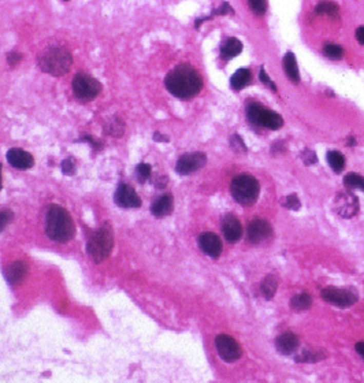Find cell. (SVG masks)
Instances as JSON below:
<instances>
[{"label": "cell", "instance_id": "6da1fadb", "mask_svg": "<svg viewBox=\"0 0 364 383\" xmlns=\"http://www.w3.org/2000/svg\"><path fill=\"white\" fill-rule=\"evenodd\" d=\"M166 89L181 100H190L200 93L203 88V77L190 65H178L170 70L164 78Z\"/></svg>", "mask_w": 364, "mask_h": 383}, {"label": "cell", "instance_id": "7a4b0ae2", "mask_svg": "<svg viewBox=\"0 0 364 383\" xmlns=\"http://www.w3.org/2000/svg\"><path fill=\"white\" fill-rule=\"evenodd\" d=\"M45 233L49 240L66 244L74 237L75 227L69 211L62 205L52 204L45 212Z\"/></svg>", "mask_w": 364, "mask_h": 383}, {"label": "cell", "instance_id": "3957f363", "mask_svg": "<svg viewBox=\"0 0 364 383\" xmlns=\"http://www.w3.org/2000/svg\"><path fill=\"white\" fill-rule=\"evenodd\" d=\"M73 65L71 53L63 47H48L39 55V67L44 73L51 74L53 77H61L69 73Z\"/></svg>", "mask_w": 364, "mask_h": 383}, {"label": "cell", "instance_id": "277c9868", "mask_svg": "<svg viewBox=\"0 0 364 383\" xmlns=\"http://www.w3.org/2000/svg\"><path fill=\"white\" fill-rule=\"evenodd\" d=\"M114 246V233L110 223H104L98 232H94L88 240L86 252L94 263H102L111 255Z\"/></svg>", "mask_w": 364, "mask_h": 383}, {"label": "cell", "instance_id": "5b68a950", "mask_svg": "<svg viewBox=\"0 0 364 383\" xmlns=\"http://www.w3.org/2000/svg\"><path fill=\"white\" fill-rule=\"evenodd\" d=\"M230 192H232L233 199L238 204L252 205L258 200L260 185L254 176H251L248 173H242L233 178L230 184Z\"/></svg>", "mask_w": 364, "mask_h": 383}, {"label": "cell", "instance_id": "8992f818", "mask_svg": "<svg viewBox=\"0 0 364 383\" xmlns=\"http://www.w3.org/2000/svg\"><path fill=\"white\" fill-rule=\"evenodd\" d=\"M246 118L255 126L266 127L270 130H278L283 125V118L281 115L259 103H251L246 107Z\"/></svg>", "mask_w": 364, "mask_h": 383}, {"label": "cell", "instance_id": "52a82bcc", "mask_svg": "<svg viewBox=\"0 0 364 383\" xmlns=\"http://www.w3.org/2000/svg\"><path fill=\"white\" fill-rule=\"evenodd\" d=\"M71 86H73L74 96L82 103L92 102L102 92V84L86 73L75 74L71 81Z\"/></svg>", "mask_w": 364, "mask_h": 383}, {"label": "cell", "instance_id": "ba28073f", "mask_svg": "<svg viewBox=\"0 0 364 383\" xmlns=\"http://www.w3.org/2000/svg\"><path fill=\"white\" fill-rule=\"evenodd\" d=\"M215 348L218 355L221 356L222 360L227 363H233L242 356V349L240 343L227 334H219L215 338Z\"/></svg>", "mask_w": 364, "mask_h": 383}, {"label": "cell", "instance_id": "9c48e42d", "mask_svg": "<svg viewBox=\"0 0 364 383\" xmlns=\"http://www.w3.org/2000/svg\"><path fill=\"white\" fill-rule=\"evenodd\" d=\"M324 301L338 308H348L357 301L356 292L352 289H338V288H326L320 292Z\"/></svg>", "mask_w": 364, "mask_h": 383}, {"label": "cell", "instance_id": "30bf717a", "mask_svg": "<svg viewBox=\"0 0 364 383\" xmlns=\"http://www.w3.org/2000/svg\"><path fill=\"white\" fill-rule=\"evenodd\" d=\"M271 234H273L271 224L262 218H255L252 222H250L246 228V241L252 245H259L263 241L269 240Z\"/></svg>", "mask_w": 364, "mask_h": 383}, {"label": "cell", "instance_id": "8fae6325", "mask_svg": "<svg viewBox=\"0 0 364 383\" xmlns=\"http://www.w3.org/2000/svg\"><path fill=\"white\" fill-rule=\"evenodd\" d=\"M334 209L342 218H352L359 212V200L351 192H341L334 200Z\"/></svg>", "mask_w": 364, "mask_h": 383}, {"label": "cell", "instance_id": "7c38bea8", "mask_svg": "<svg viewBox=\"0 0 364 383\" xmlns=\"http://www.w3.org/2000/svg\"><path fill=\"white\" fill-rule=\"evenodd\" d=\"M205 163H207V156L203 152H192L181 156L176 164V170L181 176H188L190 173L204 167Z\"/></svg>", "mask_w": 364, "mask_h": 383}, {"label": "cell", "instance_id": "4fadbf2b", "mask_svg": "<svg viewBox=\"0 0 364 383\" xmlns=\"http://www.w3.org/2000/svg\"><path fill=\"white\" fill-rule=\"evenodd\" d=\"M115 204L121 208L129 209V208H139L141 205V200H140L137 192L135 188H131L127 184H119L117 192L114 195Z\"/></svg>", "mask_w": 364, "mask_h": 383}, {"label": "cell", "instance_id": "5bb4252c", "mask_svg": "<svg viewBox=\"0 0 364 383\" xmlns=\"http://www.w3.org/2000/svg\"><path fill=\"white\" fill-rule=\"evenodd\" d=\"M197 244L207 256L213 257V259H217V257L221 256L223 246H222L221 238L215 233H201L199 238H197Z\"/></svg>", "mask_w": 364, "mask_h": 383}, {"label": "cell", "instance_id": "9a60e30c", "mask_svg": "<svg viewBox=\"0 0 364 383\" xmlns=\"http://www.w3.org/2000/svg\"><path fill=\"white\" fill-rule=\"evenodd\" d=\"M222 232L223 236L230 244L237 242L242 237V226L240 223V220L237 219V216L233 214H227L223 216L222 219Z\"/></svg>", "mask_w": 364, "mask_h": 383}, {"label": "cell", "instance_id": "2e32d148", "mask_svg": "<svg viewBox=\"0 0 364 383\" xmlns=\"http://www.w3.org/2000/svg\"><path fill=\"white\" fill-rule=\"evenodd\" d=\"M7 160L12 167L18 170H28V168H32L34 164L33 156L21 148H11L7 152Z\"/></svg>", "mask_w": 364, "mask_h": 383}, {"label": "cell", "instance_id": "e0dca14e", "mask_svg": "<svg viewBox=\"0 0 364 383\" xmlns=\"http://www.w3.org/2000/svg\"><path fill=\"white\" fill-rule=\"evenodd\" d=\"M300 345L299 337L293 333H283L275 339V348L281 355H292Z\"/></svg>", "mask_w": 364, "mask_h": 383}, {"label": "cell", "instance_id": "ac0fdd59", "mask_svg": "<svg viewBox=\"0 0 364 383\" xmlns=\"http://www.w3.org/2000/svg\"><path fill=\"white\" fill-rule=\"evenodd\" d=\"M26 273H28V267L25 264V261L16 260L6 267V270H4V277H6L8 283H11V285H18V283L24 279Z\"/></svg>", "mask_w": 364, "mask_h": 383}, {"label": "cell", "instance_id": "d6986e66", "mask_svg": "<svg viewBox=\"0 0 364 383\" xmlns=\"http://www.w3.org/2000/svg\"><path fill=\"white\" fill-rule=\"evenodd\" d=\"M173 211V196L170 193H166V195L159 196L158 199L152 203L151 205V212L152 215L158 216H166L170 215Z\"/></svg>", "mask_w": 364, "mask_h": 383}, {"label": "cell", "instance_id": "ffe728a7", "mask_svg": "<svg viewBox=\"0 0 364 383\" xmlns=\"http://www.w3.org/2000/svg\"><path fill=\"white\" fill-rule=\"evenodd\" d=\"M242 51V43L236 37H229L221 47V58L225 61L233 59Z\"/></svg>", "mask_w": 364, "mask_h": 383}, {"label": "cell", "instance_id": "44dd1931", "mask_svg": "<svg viewBox=\"0 0 364 383\" xmlns=\"http://www.w3.org/2000/svg\"><path fill=\"white\" fill-rule=\"evenodd\" d=\"M282 65H283V70H285L286 77L289 78L293 84H299L300 73H299V67H297V61H296L295 53L286 52V55L283 56Z\"/></svg>", "mask_w": 364, "mask_h": 383}, {"label": "cell", "instance_id": "7402d4cb", "mask_svg": "<svg viewBox=\"0 0 364 383\" xmlns=\"http://www.w3.org/2000/svg\"><path fill=\"white\" fill-rule=\"evenodd\" d=\"M252 81V73L248 69H240L230 78V85L236 90L244 89L246 85H250Z\"/></svg>", "mask_w": 364, "mask_h": 383}, {"label": "cell", "instance_id": "603a6c76", "mask_svg": "<svg viewBox=\"0 0 364 383\" xmlns=\"http://www.w3.org/2000/svg\"><path fill=\"white\" fill-rule=\"evenodd\" d=\"M104 131L106 135L111 136V137H122L123 131H125V123L119 117H112V118L107 119V122L104 123Z\"/></svg>", "mask_w": 364, "mask_h": 383}, {"label": "cell", "instance_id": "cb8c5ba5", "mask_svg": "<svg viewBox=\"0 0 364 383\" xmlns=\"http://www.w3.org/2000/svg\"><path fill=\"white\" fill-rule=\"evenodd\" d=\"M277 288H278V278H277L275 274H269V275L263 279L262 285H260L263 296H264L267 300H271V298L274 297L275 292H277Z\"/></svg>", "mask_w": 364, "mask_h": 383}, {"label": "cell", "instance_id": "d4e9b609", "mask_svg": "<svg viewBox=\"0 0 364 383\" xmlns=\"http://www.w3.org/2000/svg\"><path fill=\"white\" fill-rule=\"evenodd\" d=\"M315 12L318 15H326L329 18L337 20L340 16V7L334 2H322L315 7Z\"/></svg>", "mask_w": 364, "mask_h": 383}, {"label": "cell", "instance_id": "484cf974", "mask_svg": "<svg viewBox=\"0 0 364 383\" xmlns=\"http://www.w3.org/2000/svg\"><path fill=\"white\" fill-rule=\"evenodd\" d=\"M312 305V297L308 293H301L293 296L291 300V307L293 311L310 310Z\"/></svg>", "mask_w": 364, "mask_h": 383}, {"label": "cell", "instance_id": "4316f807", "mask_svg": "<svg viewBox=\"0 0 364 383\" xmlns=\"http://www.w3.org/2000/svg\"><path fill=\"white\" fill-rule=\"evenodd\" d=\"M326 158H328L329 166L333 168L334 173H341L345 168V158L338 151H329Z\"/></svg>", "mask_w": 364, "mask_h": 383}, {"label": "cell", "instance_id": "83f0119b", "mask_svg": "<svg viewBox=\"0 0 364 383\" xmlns=\"http://www.w3.org/2000/svg\"><path fill=\"white\" fill-rule=\"evenodd\" d=\"M344 48L337 44L328 43V44L323 47V55L328 58V59H332V61H340V59L344 58Z\"/></svg>", "mask_w": 364, "mask_h": 383}, {"label": "cell", "instance_id": "f1b7e54d", "mask_svg": "<svg viewBox=\"0 0 364 383\" xmlns=\"http://www.w3.org/2000/svg\"><path fill=\"white\" fill-rule=\"evenodd\" d=\"M344 185L349 189H360L364 192V178L357 173H349L344 177Z\"/></svg>", "mask_w": 364, "mask_h": 383}, {"label": "cell", "instance_id": "f546056e", "mask_svg": "<svg viewBox=\"0 0 364 383\" xmlns=\"http://www.w3.org/2000/svg\"><path fill=\"white\" fill-rule=\"evenodd\" d=\"M326 356L324 355H320V351H308V349H304L303 352H301V355L297 356L296 357V360H299V361H307V363H315V361H319V360L324 359Z\"/></svg>", "mask_w": 364, "mask_h": 383}, {"label": "cell", "instance_id": "4dcf8cb0", "mask_svg": "<svg viewBox=\"0 0 364 383\" xmlns=\"http://www.w3.org/2000/svg\"><path fill=\"white\" fill-rule=\"evenodd\" d=\"M152 168L149 164L147 163H140L137 167H136V178L139 181L140 184H144V182H147L149 180V177H151Z\"/></svg>", "mask_w": 364, "mask_h": 383}, {"label": "cell", "instance_id": "1f68e13d", "mask_svg": "<svg viewBox=\"0 0 364 383\" xmlns=\"http://www.w3.org/2000/svg\"><path fill=\"white\" fill-rule=\"evenodd\" d=\"M248 6L256 15H263L267 10V0H248Z\"/></svg>", "mask_w": 364, "mask_h": 383}, {"label": "cell", "instance_id": "d6a6232c", "mask_svg": "<svg viewBox=\"0 0 364 383\" xmlns=\"http://www.w3.org/2000/svg\"><path fill=\"white\" fill-rule=\"evenodd\" d=\"M282 204H283V207H286L288 209H292V211H299L300 207H301V203H300L297 195L286 196L285 200L282 201Z\"/></svg>", "mask_w": 364, "mask_h": 383}, {"label": "cell", "instance_id": "836d02e7", "mask_svg": "<svg viewBox=\"0 0 364 383\" xmlns=\"http://www.w3.org/2000/svg\"><path fill=\"white\" fill-rule=\"evenodd\" d=\"M230 147L233 148L234 151L237 154H241V152H246V147L242 139L238 135H234L230 137Z\"/></svg>", "mask_w": 364, "mask_h": 383}, {"label": "cell", "instance_id": "e575fe53", "mask_svg": "<svg viewBox=\"0 0 364 383\" xmlns=\"http://www.w3.org/2000/svg\"><path fill=\"white\" fill-rule=\"evenodd\" d=\"M62 171L66 176H71L75 171V163H74L73 158H67L62 162Z\"/></svg>", "mask_w": 364, "mask_h": 383}, {"label": "cell", "instance_id": "d590c367", "mask_svg": "<svg viewBox=\"0 0 364 383\" xmlns=\"http://www.w3.org/2000/svg\"><path fill=\"white\" fill-rule=\"evenodd\" d=\"M227 14H232V15H233L234 10L229 3H226V2H225V3H222L221 7L217 8V10H214L211 18H213V16H215V15H227Z\"/></svg>", "mask_w": 364, "mask_h": 383}, {"label": "cell", "instance_id": "8d00e7d4", "mask_svg": "<svg viewBox=\"0 0 364 383\" xmlns=\"http://www.w3.org/2000/svg\"><path fill=\"white\" fill-rule=\"evenodd\" d=\"M259 78H260V81L263 82V84H266V85L270 86V89L271 90H277V86H275V84L270 80V77H269V74L266 73V70H264V67H262L260 69V71H259Z\"/></svg>", "mask_w": 364, "mask_h": 383}, {"label": "cell", "instance_id": "74e56055", "mask_svg": "<svg viewBox=\"0 0 364 383\" xmlns=\"http://www.w3.org/2000/svg\"><path fill=\"white\" fill-rule=\"evenodd\" d=\"M301 158H303L304 163L307 164V166H312V164L316 163V155L315 152L310 151V149H305V151L301 154Z\"/></svg>", "mask_w": 364, "mask_h": 383}, {"label": "cell", "instance_id": "f35d334b", "mask_svg": "<svg viewBox=\"0 0 364 383\" xmlns=\"http://www.w3.org/2000/svg\"><path fill=\"white\" fill-rule=\"evenodd\" d=\"M12 218H14V214H12L11 211H2V215H0V222H2V230H4L8 223H11Z\"/></svg>", "mask_w": 364, "mask_h": 383}, {"label": "cell", "instance_id": "ab89813d", "mask_svg": "<svg viewBox=\"0 0 364 383\" xmlns=\"http://www.w3.org/2000/svg\"><path fill=\"white\" fill-rule=\"evenodd\" d=\"M82 140H85V141H89V144L92 145V147H93V149H98V151H99V149H102L103 145H102V143L99 141V140L92 139L90 136H86V137H84Z\"/></svg>", "mask_w": 364, "mask_h": 383}, {"label": "cell", "instance_id": "60d3db41", "mask_svg": "<svg viewBox=\"0 0 364 383\" xmlns=\"http://www.w3.org/2000/svg\"><path fill=\"white\" fill-rule=\"evenodd\" d=\"M355 37H356V40L359 41L361 45H364V26H359V28L356 29Z\"/></svg>", "mask_w": 364, "mask_h": 383}, {"label": "cell", "instance_id": "b9f144b4", "mask_svg": "<svg viewBox=\"0 0 364 383\" xmlns=\"http://www.w3.org/2000/svg\"><path fill=\"white\" fill-rule=\"evenodd\" d=\"M21 55L20 53H16V52H11V53H8V62L11 63V65H15L16 62L21 61Z\"/></svg>", "mask_w": 364, "mask_h": 383}, {"label": "cell", "instance_id": "7bdbcfd3", "mask_svg": "<svg viewBox=\"0 0 364 383\" xmlns=\"http://www.w3.org/2000/svg\"><path fill=\"white\" fill-rule=\"evenodd\" d=\"M154 139H155V141H159V143H163V141H168V137H166V136H162L159 131H156L155 135H154Z\"/></svg>", "mask_w": 364, "mask_h": 383}, {"label": "cell", "instance_id": "ee69618b", "mask_svg": "<svg viewBox=\"0 0 364 383\" xmlns=\"http://www.w3.org/2000/svg\"><path fill=\"white\" fill-rule=\"evenodd\" d=\"M355 349H356V352L361 356V357H364V342H357Z\"/></svg>", "mask_w": 364, "mask_h": 383}, {"label": "cell", "instance_id": "f6af8a7d", "mask_svg": "<svg viewBox=\"0 0 364 383\" xmlns=\"http://www.w3.org/2000/svg\"><path fill=\"white\" fill-rule=\"evenodd\" d=\"M348 145H356V140L353 139V137H352V139L349 137V139H348Z\"/></svg>", "mask_w": 364, "mask_h": 383}, {"label": "cell", "instance_id": "bcb514c9", "mask_svg": "<svg viewBox=\"0 0 364 383\" xmlns=\"http://www.w3.org/2000/svg\"><path fill=\"white\" fill-rule=\"evenodd\" d=\"M66 2H67V0H66Z\"/></svg>", "mask_w": 364, "mask_h": 383}]
</instances>
